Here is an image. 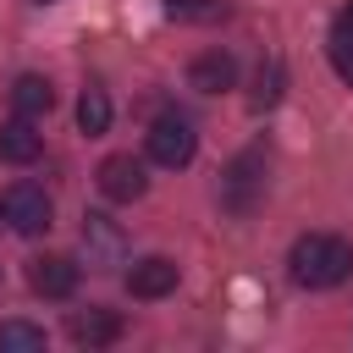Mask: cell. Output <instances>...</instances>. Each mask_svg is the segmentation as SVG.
I'll list each match as a JSON object with an SVG mask.
<instances>
[{
	"mask_svg": "<svg viewBox=\"0 0 353 353\" xmlns=\"http://www.w3.org/2000/svg\"><path fill=\"white\" fill-rule=\"evenodd\" d=\"M0 210H6V221H11L22 237H39V232L50 226V199H44V188H33V182H11L6 199H0Z\"/></svg>",
	"mask_w": 353,
	"mask_h": 353,
	"instance_id": "277c9868",
	"label": "cell"
},
{
	"mask_svg": "<svg viewBox=\"0 0 353 353\" xmlns=\"http://www.w3.org/2000/svg\"><path fill=\"white\" fill-rule=\"evenodd\" d=\"M39 132H33V116H17V121H0V160L11 165H33L39 160Z\"/></svg>",
	"mask_w": 353,
	"mask_h": 353,
	"instance_id": "30bf717a",
	"label": "cell"
},
{
	"mask_svg": "<svg viewBox=\"0 0 353 353\" xmlns=\"http://www.w3.org/2000/svg\"><path fill=\"white\" fill-rule=\"evenodd\" d=\"M0 215H6V210H0Z\"/></svg>",
	"mask_w": 353,
	"mask_h": 353,
	"instance_id": "d6986e66",
	"label": "cell"
},
{
	"mask_svg": "<svg viewBox=\"0 0 353 353\" xmlns=\"http://www.w3.org/2000/svg\"><path fill=\"white\" fill-rule=\"evenodd\" d=\"M188 83H193L199 94H226V88L237 83V61H232L226 50H204V55H193Z\"/></svg>",
	"mask_w": 353,
	"mask_h": 353,
	"instance_id": "ba28073f",
	"label": "cell"
},
{
	"mask_svg": "<svg viewBox=\"0 0 353 353\" xmlns=\"http://www.w3.org/2000/svg\"><path fill=\"white\" fill-rule=\"evenodd\" d=\"M143 188H149L143 160H132V154H110V160L99 165V193H105L110 204H132V199H143Z\"/></svg>",
	"mask_w": 353,
	"mask_h": 353,
	"instance_id": "5b68a950",
	"label": "cell"
},
{
	"mask_svg": "<svg viewBox=\"0 0 353 353\" xmlns=\"http://www.w3.org/2000/svg\"><path fill=\"white\" fill-rule=\"evenodd\" d=\"M193 154H199V132H193L182 116H160V121L149 127V160H154V165L176 171V165H188Z\"/></svg>",
	"mask_w": 353,
	"mask_h": 353,
	"instance_id": "7a4b0ae2",
	"label": "cell"
},
{
	"mask_svg": "<svg viewBox=\"0 0 353 353\" xmlns=\"http://www.w3.org/2000/svg\"><path fill=\"white\" fill-rule=\"evenodd\" d=\"M11 105H17V116H50V105H55V88H50V77H39V72H22V77L11 83Z\"/></svg>",
	"mask_w": 353,
	"mask_h": 353,
	"instance_id": "8fae6325",
	"label": "cell"
},
{
	"mask_svg": "<svg viewBox=\"0 0 353 353\" xmlns=\"http://www.w3.org/2000/svg\"><path fill=\"white\" fill-rule=\"evenodd\" d=\"M281 83H287L281 61H265V66H259V77H254V110H270V105L281 99Z\"/></svg>",
	"mask_w": 353,
	"mask_h": 353,
	"instance_id": "9a60e30c",
	"label": "cell"
},
{
	"mask_svg": "<svg viewBox=\"0 0 353 353\" xmlns=\"http://www.w3.org/2000/svg\"><path fill=\"white\" fill-rule=\"evenodd\" d=\"M331 61H336V72L353 83V44H342V39H331Z\"/></svg>",
	"mask_w": 353,
	"mask_h": 353,
	"instance_id": "e0dca14e",
	"label": "cell"
},
{
	"mask_svg": "<svg viewBox=\"0 0 353 353\" xmlns=\"http://www.w3.org/2000/svg\"><path fill=\"white\" fill-rule=\"evenodd\" d=\"M0 353H44V325L0 320Z\"/></svg>",
	"mask_w": 353,
	"mask_h": 353,
	"instance_id": "4fadbf2b",
	"label": "cell"
},
{
	"mask_svg": "<svg viewBox=\"0 0 353 353\" xmlns=\"http://www.w3.org/2000/svg\"><path fill=\"white\" fill-rule=\"evenodd\" d=\"M77 127H83L88 138H99V132L110 127V99H105V88H83V99H77Z\"/></svg>",
	"mask_w": 353,
	"mask_h": 353,
	"instance_id": "5bb4252c",
	"label": "cell"
},
{
	"mask_svg": "<svg viewBox=\"0 0 353 353\" xmlns=\"http://www.w3.org/2000/svg\"><path fill=\"white\" fill-rule=\"evenodd\" d=\"M28 287H33L39 298H72V292H77V265H72L66 254H39V259L28 265Z\"/></svg>",
	"mask_w": 353,
	"mask_h": 353,
	"instance_id": "8992f818",
	"label": "cell"
},
{
	"mask_svg": "<svg viewBox=\"0 0 353 353\" xmlns=\"http://www.w3.org/2000/svg\"><path fill=\"white\" fill-rule=\"evenodd\" d=\"M83 243H88V259H116L121 254V232L110 226V215H83Z\"/></svg>",
	"mask_w": 353,
	"mask_h": 353,
	"instance_id": "7c38bea8",
	"label": "cell"
},
{
	"mask_svg": "<svg viewBox=\"0 0 353 353\" xmlns=\"http://www.w3.org/2000/svg\"><path fill=\"white\" fill-rule=\"evenodd\" d=\"M165 17H182V22H215V17H226V0H165Z\"/></svg>",
	"mask_w": 353,
	"mask_h": 353,
	"instance_id": "2e32d148",
	"label": "cell"
},
{
	"mask_svg": "<svg viewBox=\"0 0 353 353\" xmlns=\"http://www.w3.org/2000/svg\"><path fill=\"white\" fill-rule=\"evenodd\" d=\"M336 39H342V44H353V6H342V11H336Z\"/></svg>",
	"mask_w": 353,
	"mask_h": 353,
	"instance_id": "ac0fdd59",
	"label": "cell"
},
{
	"mask_svg": "<svg viewBox=\"0 0 353 353\" xmlns=\"http://www.w3.org/2000/svg\"><path fill=\"white\" fill-rule=\"evenodd\" d=\"M171 287H176V259H165V254H149V259H138L127 270V292L132 298H165Z\"/></svg>",
	"mask_w": 353,
	"mask_h": 353,
	"instance_id": "52a82bcc",
	"label": "cell"
},
{
	"mask_svg": "<svg viewBox=\"0 0 353 353\" xmlns=\"http://www.w3.org/2000/svg\"><path fill=\"white\" fill-rule=\"evenodd\" d=\"M287 265H292V281L298 287H314L320 292V287H336V281L353 276V243L347 237H331V232H309V237L292 243Z\"/></svg>",
	"mask_w": 353,
	"mask_h": 353,
	"instance_id": "6da1fadb",
	"label": "cell"
},
{
	"mask_svg": "<svg viewBox=\"0 0 353 353\" xmlns=\"http://www.w3.org/2000/svg\"><path fill=\"white\" fill-rule=\"evenodd\" d=\"M66 331H72V342H83V347H110V342L121 336V314H110V309H77Z\"/></svg>",
	"mask_w": 353,
	"mask_h": 353,
	"instance_id": "9c48e42d",
	"label": "cell"
},
{
	"mask_svg": "<svg viewBox=\"0 0 353 353\" xmlns=\"http://www.w3.org/2000/svg\"><path fill=\"white\" fill-rule=\"evenodd\" d=\"M265 188V154L259 149H248V154H237L232 165H226V176H221V204L226 210H254V193Z\"/></svg>",
	"mask_w": 353,
	"mask_h": 353,
	"instance_id": "3957f363",
	"label": "cell"
}]
</instances>
